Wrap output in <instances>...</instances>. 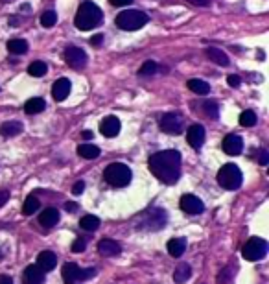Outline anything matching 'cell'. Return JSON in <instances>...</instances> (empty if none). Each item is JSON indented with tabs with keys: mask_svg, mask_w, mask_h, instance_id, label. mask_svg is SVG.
<instances>
[{
	"mask_svg": "<svg viewBox=\"0 0 269 284\" xmlns=\"http://www.w3.org/2000/svg\"><path fill=\"white\" fill-rule=\"evenodd\" d=\"M76 209H78L76 203H67V210H76Z\"/></svg>",
	"mask_w": 269,
	"mask_h": 284,
	"instance_id": "7dc6e473",
	"label": "cell"
},
{
	"mask_svg": "<svg viewBox=\"0 0 269 284\" xmlns=\"http://www.w3.org/2000/svg\"><path fill=\"white\" fill-rule=\"evenodd\" d=\"M186 251V240L184 238H172L168 242V253L173 256V258H181Z\"/></svg>",
	"mask_w": 269,
	"mask_h": 284,
	"instance_id": "ffe728a7",
	"label": "cell"
},
{
	"mask_svg": "<svg viewBox=\"0 0 269 284\" xmlns=\"http://www.w3.org/2000/svg\"><path fill=\"white\" fill-rule=\"evenodd\" d=\"M80 269L81 267L78 266V264H74V262H69V264H65L63 266V280L65 284H74L78 282V275H80Z\"/></svg>",
	"mask_w": 269,
	"mask_h": 284,
	"instance_id": "d6986e66",
	"label": "cell"
},
{
	"mask_svg": "<svg viewBox=\"0 0 269 284\" xmlns=\"http://www.w3.org/2000/svg\"><path fill=\"white\" fill-rule=\"evenodd\" d=\"M45 278H46L45 271H43L41 267L34 266V264L26 267L24 273H23V282L24 284H45Z\"/></svg>",
	"mask_w": 269,
	"mask_h": 284,
	"instance_id": "4fadbf2b",
	"label": "cell"
},
{
	"mask_svg": "<svg viewBox=\"0 0 269 284\" xmlns=\"http://www.w3.org/2000/svg\"><path fill=\"white\" fill-rule=\"evenodd\" d=\"M58 266V256L52 251H41L37 256V267H41L43 271H52L54 267Z\"/></svg>",
	"mask_w": 269,
	"mask_h": 284,
	"instance_id": "e0dca14e",
	"label": "cell"
},
{
	"mask_svg": "<svg viewBox=\"0 0 269 284\" xmlns=\"http://www.w3.org/2000/svg\"><path fill=\"white\" fill-rule=\"evenodd\" d=\"M85 249H87V240L85 238L74 240V244H72V253H83Z\"/></svg>",
	"mask_w": 269,
	"mask_h": 284,
	"instance_id": "e575fe53",
	"label": "cell"
},
{
	"mask_svg": "<svg viewBox=\"0 0 269 284\" xmlns=\"http://www.w3.org/2000/svg\"><path fill=\"white\" fill-rule=\"evenodd\" d=\"M227 81H229V85L232 87V89H236V87H240V85H241L240 76H236V74H230L229 78H227Z\"/></svg>",
	"mask_w": 269,
	"mask_h": 284,
	"instance_id": "f35d334b",
	"label": "cell"
},
{
	"mask_svg": "<svg viewBox=\"0 0 269 284\" xmlns=\"http://www.w3.org/2000/svg\"><path fill=\"white\" fill-rule=\"evenodd\" d=\"M190 275H192V267L186 262H181L173 271V280H175V284H184L190 278Z\"/></svg>",
	"mask_w": 269,
	"mask_h": 284,
	"instance_id": "603a6c76",
	"label": "cell"
},
{
	"mask_svg": "<svg viewBox=\"0 0 269 284\" xmlns=\"http://www.w3.org/2000/svg\"><path fill=\"white\" fill-rule=\"evenodd\" d=\"M206 57H208L210 61L216 63V65H219V67H227V65H229V57H227V54H225L223 50L216 48V46H210V48L206 50Z\"/></svg>",
	"mask_w": 269,
	"mask_h": 284,
	"instance_id": "44dd1931",
	"label": "cell"
},
{
	"mask_svg": "<svg viewBox=\"0 0 269 284\" xmlns=\"http://www.w3.org/2000/svg\"><path fill=\"white\" fill-rule=\"evenodd\" d=\"M56 23H58V15H56V12L48 10V12H45L43 15H41V24H43L45 28H52V26H56Z\"/></svg>",
	"mask_w": 269,
	"mask_h": 284,
	"instance_id": "1f68e13d",
	"label": "cell"
},
{
	"mask_svg": "<svg viewBox=\"0 0 269 284\" xmlns=\"http://www.w3.org/2000/svg\"><path fill=\"white\" fill-rule=\"evenodd\" d=\"M221 148H223L225 154L240 155L241 150H243V140H241V136H238V135H227L223 138V144H221Z\"/></svg>",
	"mask_w": 269,
	"mask_h": 284,
	"instance_id": "5bb4252c",
	"label": "cell"
},
{
	"mask_svg": "<svg viewBox=\"0 0 269 284\" xmlns=\"http://www.w3.org/2000/svg\"><path fill=\"white\" fill-rule=\"evenodd\" d=\"M39 205H41V201L35 196H28L26 198V201H24V209H23V212L24 214H34V212H37L39 210Z\"/></svg>",
	"mask_w": 269,
	"mask_h": 284,
	"instance_id": "f546056e",
	"label": "cell"
},
{
	"mask_svg": "<svg viewBox=\"0 0 269 284\" xmlns=\"http://www.w3.org/2000/svg\"><path fill=\"white\" fill-rule=\"evenodd\" d=\"M111 4L116 8H122V6H129V4H133V0H111Z\"/></svg>",
	"mask_w": 269,
	"mask_h": 284,
	"instance_id": "60d3db41",
	"label": "cell"
},
{
	"mask_svg": "<svg viewBox=\"0 0 269 284\" xmlns=\"http://www.w3.org/2000/svg\"><path fill=\"white\" fill-rule=\"evenodd\" d=\"M46 107V102L43 98H30L28 102L24 103V111L28 114H37V113H43Z\"/></svg>",
	"mask_w": 269,
	"mask_h": 284,
	"instance_id": "d4e9b609",
	"label": "cell"
},
{
	"mask_svg": "<svg viewBox=\"0 0 269 284\" xmlns=\"http://www.w3.org/2000/svg\"><path fill=\"white\" fill-rule=\"evenodd\" d=\"M58 222H59V210L58 209L48 207V209H45L43 212H41L39 223L45 229H52L54 225H58Z\"/></svg>",
	"mask_w": 269,
	"mask_h": 284,
	"instance_id": "ac0fdd59",
	"label": "cell"
},
{
	"mask_svg": "<svg viewBox=\"0 0 269 284\" xmlns=\"http://www.w3.org/2000/svg\"><path fill=\"white\" fill-rule=\"evenodd\" d=\"M100 131H102L103 136L107 138H113L120 133V120L116 116H107V118L102 120V125H100Z\"/></svg>",
	"mask_w": 269,
	"mask_h": 284,
	"instance_id": "9a60e30c",
	"label": "cell"
},
{
	"mask_svg": "<svg viewBox=\"0 0 269 284\" xmlns=\"http://www.w3.org/2000/svg\"><path fill=\"white\" fill-rule=\"evenodd\" d=\"M241 181H243L241 170L234 163H229V165L221 166V170L218 172V183L225 190H236V188H240Z\"/></svg>",
	"mask_w": 269,
	"mask_h": 284,
	"instance_id": "5b68a950",
	"label": "cell"
},
{
	"mask_svg": "<svg viewBox=\"0 0 269 284\" xmlns=\"http://www.w3.org/2000/svg\"><path fill=\"white\" fill-rule=\"evenodd\" d=\"M131 168L124 165V163H113V165H109L103 170V179L115 188L127 187L131 183Z\"/></svg>",
	"mask_w": 269,
	"mask_h": 284,
	"instance_id": "3957f363",
	"label": "cell"
},
{
	"mask_svg": "<svg viewBox=\"0 0 269 284\" xmlns=\"http://www.w3.org/2000/svg\"><path fill=\"white\" fill-rule=\"evenodd\" d=\"M188 89L192 92H195V94H201V96H206L208 92H210V85L206 83V81L203 80H190L188 81Z\"/></svg>",
	"mask_w": 269,
	"mask_h": 284,
	"instance_id": "4316f807",
	"label": "cell"
},
{
	"mask_svg": "<svg viewBox=\"0 0 269 284\" xmlns=\"http://www.w3.org/2000/svg\"><path fill=\"white\" fill-rule=\"evenodd\" d=\"M179 207L181 210H184L186 214H201L205 210V205L197 196H192V194H184L181 201H179Z\"/></svg>",
	"mask_w": 269,
	"mask_h": 284,
	"instance_id": "30bf717a",
	"label": "cell"
},
{
	"mask_svg": "<svg viewBox=\"0 0 269 284\" xmlns=\"http://www.w3.org/2000/svg\"><path fill=\"white\" fill-rule=\"evenodd\" d=\"M183 114L181 113H168L160 118V129L168 135H181L183 133Z\"/></svg>",
	"mask_w": 269,
	"mask_h": 284,
	"instance_id": "ba28073f",
	"label": "cell"
},
{
	"mask_svg": "<svg viewBox=\"0 0 269 284\" xmlns=\"http://www.w3.org/2000/svg\"><path fill=\"white\" fill-rule=\"evenodd\" d=\"M203 111H205V114L210 116V118H218L219 116V107L216 102H205L203 103Z\"/></svg>",
	"mask_w": 269,
	"mask_h": 284,
	"instance_id": "d6a6232c",
	"label": "cell"
},
{
	"mask_svg": "<svg viewBox=\"0 0 269 284\" xmlns=\"http://www.w3.org/2000/svg\"><path fill=\"white\" fill-rule=\"evenodd\" d=\"M148 166L151 174H153L159 181L173 185L179 181L181 177V154L177 150H164V152H157L149 157Z\"/></svg>",
	"mask_w": 269,
	"mask_h": 284,
	"instance_id": "6da1fadb",
	"label": "cell"
},
{
	"mask_svg": "<svg viewBox=\"0 0 269 284\" xmlns=\"http://www.w3.org/2000/svg\"><path fill=\"white\" fill-rule=\"evenodd\" d=\"M186 138H188V144L194 150L203 148V142H205V127L201 124H194L188 127V133H186Z\"/></svg>",
	"mask_w": 269,
	"mask_h": 284,
	"instance_id": "8fae6325",
	"label": "cell"
},
{
	"mask_svg": "<svg viewBox=\"0 0 269 284\" xmlns=\"http://www.w3.org/2000/svg\"><path fill=\"white\" fill-rule=\"evenodd\" d=\"M157 63L155 61H146L142 65V67H140V70H138V74L140 76H151V74H155V72H157Z\"/></svg>",
	"mask_w": 269,
	"mask_h": 284,
	"instance_id": "836d02e7",
	"label": "cell"
},
{
	"mask_svg": "<svg viewBox=\"0 0 269 284\" xmlns=\"http://www.w3.org/2000/svg\"><path fill=\"white\" fill-rule=\"evenodd\" d=\"M190 4H194V6H208L212 0H188Z\"/></svg>",
	"mask_w": 269,
	"mask_h": 284,
	"instance_id": "ee69618b",
	"label": "cell"
},
{
	"mask_svg": "<svg viewBox=\"0 0 269 284\" xmlns=\"http://www.w3.org/2000/svg\"><path fill=\"white\" fill-rule=\"evenodd\" d=\"M78 154H80V157H83V159H96V157H100V148L94 146V144L83 142V144L78 146Z\"/></svg>",
	"mask_w": 269,
	"mask_h": 284,
	"instance_id": "cb8c5ba5",
	"label": "cell"
},
{
	"mask_svg": "<svg viewBox=\"0 0 269 284\" xmlns=\"http://www.w3.org/2000/svg\"><path fill=\"white\" fill-rule=\"evenodd\" d=\"M8 50L13 56H23L28 52V43L24 39H10L8 41Z\"/></svg>",
	"mask_w": 269,
	"mask_h": 284,
	"instance_id": "484cf974",
	"label": "cell"
},
{
	"mask_svg": "<svg viewBox=\"0 0 269 284\" xmlns=\"http://www.w3.org/2000/svg\"><path fill=\"white\" fill-rule=\"evenodd\" d=\"M21 133H23V124L21 122L10 120V122H4L0 125V135L2 136H17Z\"/></svg>",
	"mask_w": 269,
	"mask_h": 284,
	"instance_id": "7402d4cb",
	"label": "cell"
},
{
	"mask_svg": "<svg viewBox=\"0 0 269 284\" xmlns=\"http://www.w3.org/2000/svg\"><path fill=\"white\" fill-rule=\"evenodd\" d=\"M230 280V267H225L219 271V277H218V284H227Z\"/></svg>",
	"mask_w": 269,
	"mask_h": 284,
	"instance_id": "8d00e7d4",
	"label": "cell"
},
{
	"mask_svg": "<svg viewBox=\"0 0 269 284\" xmlns=\"http://www.w3.org/2000/svg\"><path fill=\"white\" fill-rule=\"evenodd\" d=\"M96 275V269L94 267H89V269H80V275H78V280H89Z\"/></svg>",
	"mask_w": 269,
	"mask_h": 284,
	"instance_id": "d590c367",
	"label": "cell"
},
{
	"mask_svg": "<svg viewBox=\"0 0 269 284\" xmlns=\"http://www.w3.org/2000/svg\"><path fill=\"white\" fill-rule=\"evenodd\" d=\"M102 41H103V35L98 34V35H94V37L91 39V45L92 46H100V45H102Z\"/></svg>",
	"mask_w": 269,
	"mask_h": 284,
	"instance_id": "7bdbcfd3",
	"label": "cell"
},
{
	"mask_svg": "<svg viewBox=\"0 0 269 284\" xmlns=\"http://www.w3.org/2000/svg\"><path fill=\"white\" fill-rule=\"evenodd\" d=\"M83 190H85V183H83V181L74 183V187H72V194H74V196H80V194H83Z\"/></svg>",
	"mask_w": 269,
	"mask_h": 284,
	"instance_id": "ab89813d",
	"label": "cell"
},
{
	"mask_svg": "<svg viewBox=\"0 0 269 284\" xmlns=\"http://www.w3.org/2000/svg\"><path fill=\"white\" fill-rule=\"evenodd\" d=\"M70 91H72V85H70V80L67 78H59L54 87H52V96L56 102H63L65 98H69Z\"/></svg>",
	"mask_w": 269,
	"mask_h": 284,
	"instance_id": "7c38bea8",
	"label": "cell"
},
{
	"mask_svg": "<svg viewBox=\"0 0 269 284\" xmlns=\"http://www.w3.org/2000/svg\"><path fill=\"white\" fill-rule=\"evenodd\" d=\"M241 255L249 262L262 260L263 256L267 255V242L262 238H256V236H254V238H249L247 244L243 245V249H241Z\"/></svg>",
	"mask_w": 269,
	"mask_h": 284,
	"instance_id": "8992f818",
	"label": "cell"
},
{
	"mask_svg": "<svg viewBox=\"0 0 269 284\" xmlns=\"http://www.w3.org/2000/svg\"><path fill=\"white\" fill-rule=\"evenodd\" d=\"M46 72H48V65L43 61H34L28 67V74L34 76V78H43Z\"/></svg>",
	"mask_w": 269,
	"mask_h": 284,
	"instance_id": "83f0119b",
	"label": "cell"
},
{
	"mask_svg": "<svg viewBox=\"0 0 269 284\" xmlns=\"http://www.w3.org/2000/svg\"><path fill=\"white\" fill-rule=\"evenodd\" d=\"M256 113L254 111H251V109H247V111H243V113L240 114V124L243 125V127H251V125L256 124Z\"/></svg>",
	"mask_w": 269,
	"mask_h": 284,
	"instance_id": "4dcf8cb0",
	"label": "cell"
},
{
	"mask_svg": "<svg viewBox=\"0 0 269 284\" xmlns=\"http://www.w3.org/2000/svg\"><path fill=\"white\" fill-rule=\"evenodd\" d=\"M65 61L70 68H76L80 70L87 65V54L83 48H78V46H69L65 50Z\"/></svg>",
	"mask_w": 269,
	"mask_h": 284,
	"instance_id": "9c48e42d",
	"label": "cell"
},
{
	"mask_svg": "<svg viewBox=\"0 0 269 284\" xmlns=\"http://www.w3.org/2000/svg\"><path fill=\"white\" fill-rule=\"evenodd\" d=\"M103 21V13L102 10L91 2V0H87V2H81L80 8H78V12H76V17H74V26L81 32H89L92 28H98Z\"/></svg>",
	"mask_w": 269,
	"mask_h": 284,
	"instance_id": "7a4b0ae2",
	"label": "cell"
},
{
	"mask_svg": "<svg viewBox=\"0 0 269 284\" xmlns=\"http://www.w3.org/2000/svg\"><path fill=\"white\" fill-rule=\"evenodd\" d=\"M8 199H10V192L4 190V192H0V207H4L8 203Z\"/></svg>",
	"mask_w": 269,
	"mask_h": 284,
	"instance_id": "b9f144b4",
	"label": "cell"
},
{
	"mask_svg": "<svg viewBox=\"0 0 269 284\" xmlns=\"http://www.w3.org/2000/svg\"><path fill=\"white\" fill-rule=\"evenodd\" d=\"M148 15L140 10H126L116 17V26L126 32H135L148 24Z\"/></svg>",
	"mask_w": 269,
	"mask_h": 284,
	"instance_id": "277c9868",
	"label": "cell"
},
{
	"mask_svg": "<svg viewBox=\"0 0 269 284\" xmlns=\"http://www.w3.org/2000/svg\"><path fill=\"white\" fill-rule=\"evenodd\" d=\"M81 136H83L85 140H91V138H92V131H83V133H81Z\"/></svg>",
	"mask_w": 269,
	"mask_h": 284,
	"instance_id": "bcb514c9",
	"label": "cell"
},
{
	"mask_svg": "<svg viewBox=\"0 0 269 284\" xmlns=\"http://www.w3.org/2000/svg\"><path fill=\"white\" fill-rule=\"evenodd\" d=\"M168 222V214L164 210L160 209H153L149 216H142V222L138 223L140 229H146V231H159L166 225Z\"/></svg>",
	"mask_w": 269,
	"mask_h": 284,
	"instance_id": "52a82bcc",
	"label": "cell"
},
{
	"mask_svg": "<svg viewBox=\"0 0 269 284\" xmlns=\"http://www.w3.org/2000/svg\"><path fill=\"white\" fill-rule=\"evenodd\" d=\"M98 251L102 256H116L122 253V245L116 242V240L111 238H103L100 244H98Z\"/></svg>",
	"mask_w": 269,
	"mask_h": 284,
	"instance_id": "2e32d148",
	"label": "cell"
},
{
	"mask_svg": "<svg viewBox=\"0 0 269 284\" xmlns=\"http://www.w3.org/2000/svg\"><path fill=\"white\" fill-rule=\"evenodd\" d=\"M256 157H258V163H260L262 166L269 165V152L267 150H258Z\"/></svg>",
	"mask_w": 269,
	"mask_h": 284,
	"instance_id": "74e56055",
	"label": "cell"
},
{
	"mask_svg": "<svg viewBox=\"0 0 269 284\" xmlns=\"http://www.w3.org/2000/svg\"><path fill=\"white\" fill-rule=\"evenodd\" d=\"M0 284H13V278L10 275H0Z\"/></svg>",
	"mask_w": 269,
	"mask_h": 284,
	"instance_id": "f6af8a7d",
	"label": "cell"
},
{
	"mask_svg": "<svg viewBox=\"0 0 269 284\" xmlns=\"http://www.w3.org/2000/svg\"><path fill=\"white\" fill-rule=\"evenodd\" d=\"M2 2H10V0H2Z\"/></svg>",
	"mask_w": 269,
	"mask_h": 284,
	"instance_id": "c3c4849f",
	"label": "cell"
},
{
	"mask_svg": "<svg viewBox=\"0 0 269 284\" xmlns=\"http://www.w3.org/2000/svg\"><path fill=\"white\" fill-rule=\"evenodd\" d=\"M80 227L83 229V231H96V229L100 227V220H98V216H92V214L83 216L80 220Z\"/></svg>",
	"mask_w": 269,
	"mask_h": 284,
	"instance_id": "f1b7e54d",
	"label": "cell"
}]
</instances>
